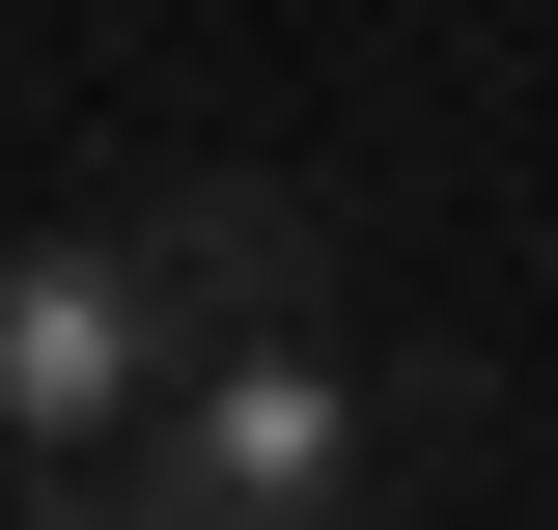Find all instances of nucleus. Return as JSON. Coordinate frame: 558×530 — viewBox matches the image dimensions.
<instances>
[{
	"label": "nucleus",
	"mask_w": 558,
	"mask_h": 530,
	"mask_svg": "<svg viewBox=\"0 0 558 530\" xmlns=\"http://www.w3.org/2000/svg\"><path fill=\"white\" fill-rule=\"evenodd\" d=\"M140 308H168V335H252V308H307V196H252V168L140 196Z\"/></svg>",
	"instance_id": "3"
},
{
	"label": "nucleus",
	"mask_w": 558,
	"mask_h": 530,
	"mask_svg": "<svg viewBox=\"0 0 558 530\" xmlns=\"http://www.w3.org/2000/svg\"><path fill=\"white\" fill-rule=\"evenodd\" d=\"M307 474H336V363H307V335H279V363H196V419H168V503H196V530H279Z\"/></svg>",
	"instance_id": "1"
},
{
	"label": "nucleus",
	"mask_w": 558,
	"mask_h": 530,
	"mask_svg": "<svg viewBox=\"0 0 558 530\" xmlns=\"http://www.w3.org/2000/svg\"><path fill=\"white\" fill-rule=\"evenodd\" d=\"M140 363H168L140 252H28V279H0V419H57V447H84V419H112Z\"/></svg>",
	"instance_id": "2"
}]
</instances>
